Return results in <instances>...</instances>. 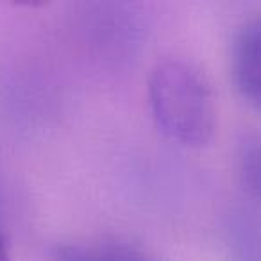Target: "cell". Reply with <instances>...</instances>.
<instances>
[{
    "mask_svg": "<svg viewBox=\"0 0 261 261\" xmlns=\"http://www.w3.org/2000/svg\"><path fill=\"white\" fill-rule=\"evenodd\" d=\"M231 73L243 98L261 109V16L242 25L232 40Z\"/></svg>",
    "mask_w": 261,
    "mask_h": 261,
    "instance_id": "cell-2",
    "label": "cell"
},
{
    "mask_svg": "<svg viewBox=\"0 0 261 261\" xmlns=\"http://www.w3.org/2000/svg\"><path fill=\"white\" fill-rule=\"evenodd\" d=\"M0 261H9V254H8V249L4 245V240L0 238Z\"/></svg>",
    "mask_w": 261,
    "mask_h": 261,
    "instance_id": "cell-4",
    "label": "cell"
},
{
    "mask_svg": "<svg viewBox=\"0 0 261 261\" xmlns=\"http://www.w3.org/2000/svg\"><path fill=\"white\" fill-rule=\"evenodd\" d=\"M149 100L158 129L170 142L188 149L211 142L217 125L215 97L195 65L182 59L158 63L149 79Z\"/></svg>",
    "mask_w": 261,
    "mask_h": 261,
    "instance_id": "cell-1",
    "label": "cell"
},
{
    "mask_svg": "<svg viewBox=\"0 0 261 261\" xmlns=\"http://www.w3.org/2000/svg\"><path fill=\"white\" fill-rule=\"evenodd\" d=\"M56 261H158L149 250L123 240L70 243L56 252Z\"/></svg>",
    "mask_w": 261,
    "mask_h": 261,
    "instance_id": "cell-3",
    "label": "cell"
}]
</instances>
